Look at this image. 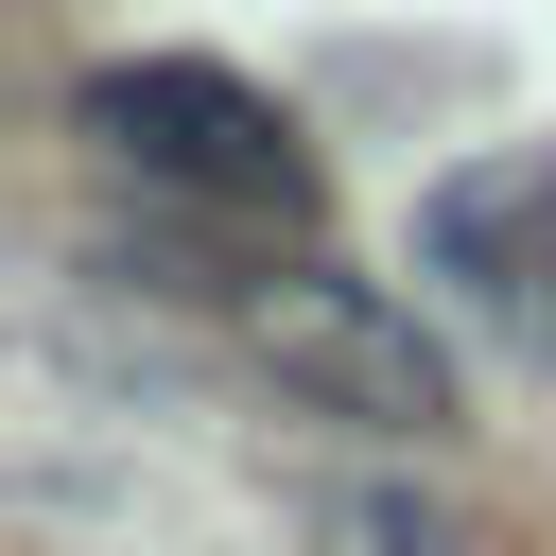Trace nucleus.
<instances>
[{
    "mask_svg": "<svg viewBox=\"0 0 556 556\" xmlns=\"http://www.w3.org/2000/svg\"><path fill=\"white\" fill-rule=\"evenodd\" d=\"M70 122H87L122 174H156V191H208V208H295V191H313L295 122H278L243 70H208V52H104V70L70 87Z\"/></svg>",
    "mask_w": 556,
    "mask_h": 556,
    "instance_id": "f257e3e1",
    "label": "nucleus"
},
{
    "mask_svg": "<svg viewBox=\"0 0 556 556\" xmlns=\"http://www.w3.org/2000/svg\"><path fill=\"white\" fill-rule=\"evenodd\" d=\"M243 330H261V365H278L313 417H365V434H434V417H452V365H434V330H417L382 278L295 261V278L243 295Z\"/></svg>",
    "mask_w": 556,
    "mask_h": 556,
    "instance_id": "f03ea898",
    "label": "nucleus"
},
{
    "mask_svg": "<svg viewBox=\"0 0 556 556\" xmlns=\"http://www.w3.org/2000/svg\"><path fill=\"white\" fill-rule=\"evenodd\" d=\"M417 261L469 278L486 330L556 365V156H469V174H434V191H417Z\"/></svg>",
    "mask_w": 556,
    "mask_h": 556,
    "instance_id": "7ed1b4c3",
    "label": "nucleus"
}]
</instances>
